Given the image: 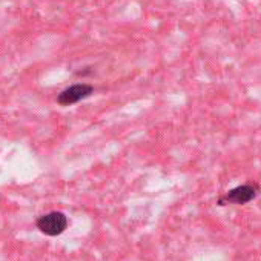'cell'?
<instances>
[{
  "label": "cell",
  "instance_id": "6da1fadb",
  "mask_svg": "<svg viewBox=\"0 0 261 261\" xmlns=\"http://www.w3.org/2000/svg\"><path fill=\"white\" fill-rule=\"evenodd\" d=\"M36 226L42 233H45L48 237H57L66 230L68 217L63 212H57V211L48 212V214L37 218Z\"/></svg>",
  "mask_w": 261,
  "mask_h": 261
},
{
  "label": "cell",
  "instance_id": "7a4b0ae2",
  "mask_svg": "<svg viewBox=\"0 0 261 261\" xmlns=\"http://www.w3.org/2000/svg\"><path fill=\"white\" fill-rule=\"evenodd\" d=\"M259 192V188L256 185H243L238 188L230 189L229 192H226L218 203L221 206L227 204V203H233V204H246L249 201H252Z\"/></svg>",
  "mask_w": 261,
  "mask_h": 261
},
{
  "label": "cell",
  "instance_id": "3957f363",
  "mask_svg": "<svg viewBox=\"0 0 261 261\" xmlns=\"http://www.w3.org/2000/svg\"><path fill=\"white\" fill-rule=\"evenodd\" d=\"M92 92H94V88L91 85H88V83H77V85H72V86L63 89L57 95V103L60 106H71V105H75V103L88 98Z\"/></svg>",
  "mask_w": 261,
  "mask_h": 261
}]
</instances>
